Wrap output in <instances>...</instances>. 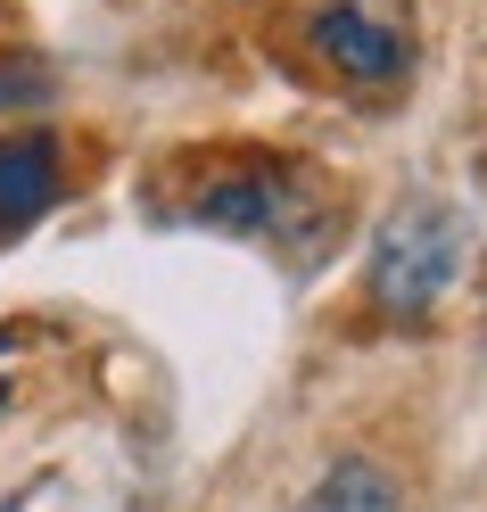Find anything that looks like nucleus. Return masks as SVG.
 <instances>
[{
  "label": "nucleus",
  "instance_id": "nucleus-1",
  "mask_svg": "<svg viewBox=\"0 0 487 512\" xmlns=\"http://www.w3.org/2000/svg\"><path fill=\"white\" fill-rule=\"evenodd\" d=\"M471 256V215L454 199H405L388 207V223L372 232V265H364V290L388 323H430L438 298L454 290V273H463Z\"/></svg>",
  "mask_w": 487,
  "mask_h": 512
},
{
  "label": "nucleus",
  "instance_id": "nucleus-2",
  "mask_svg": "<svg viewBox=\"0 0 487 512\" xmlns=\"http://www.w3.org/2000/svg\"><path fill=\"white\" fill-rule=\"evenodd\" d=\"M190 223H215V232H240V240H265V248H314L331 232V199L306 166H215L199 190L182 199Z\"/></svg>",
  "mask_w": 487,
  "mask_h": 512
},
{
  "label": "nucleus",
  "instance_id": "nucleus-3",
  "mask_svg": "<svg viewBox=\"0 0 487 512\" xmlns=\"http://www.w3.org/2000/svg\"><path fill=\"white\" fill-rule=\"evenodd\" d=\"M306 42H314V58L331 75L364 83V91L397 83L413 67V17H405V0H322L314 25H306Z\"/></svg>",
  "mask_w": 487,
  "mask_h": 512
},
{
  "label": "nucleus",
  "instance_id": "nucleus-4",
  "mask_svg": "<svg viewBox=\"0 0 487 512\" xmlns=\"http://www.w3.org/2000/svg\"><path fill=\"white\" fill-rule=\"evenodd\" d=\"M58 190H67V174H58V141L50 133H9V141H0V240L25 232L34 215H50Z\"/></svg>",
  "mask_w": 487,
  "mask_h": 512
},
{
  "label": "nucleus",
  "instance_id": "nucleus-5",
  "mask_svg": "<svg viewBox=\"0 0 487 512\" xmlns=\"http://www.w3.org/2000/svg\"><path fill=\"white\" fill-rule=\"evenodd\" d=\"M298 512H405V488H397L372 455H339V463L306 488Z\"/></svg>",
  "mask_w": 487,
  "mask_h": 512
},
{
  "label": "nucleus",
  "instance_id": "nucleus-6",
  "mask_svg": "<svg viewBox=\"0 0 487 512\" xmlns=\"http://www.w3.org/2000/svg\"><path fill=\"white\" fill-rule=\"evenodd\" d=\"M0 405H9V380H0Z\"/></svg>",
  "mask_w": 487,
  "mask_h": 512
},
{
  "label": "nucleus",
  "instance_id": "nucleus-7",
  "mask_svg": "<svg viewBox=\"0 0 487 512\" xmlns=\"http://www.w3.org/2000/svg\"><path fill=\"white\" fill-rule=\"evenodd\" d=\"M0 512H25V504H0Z\"/></svg>",
  "mask_w": 487,
  "mask_h": 512
}]
</instances>
